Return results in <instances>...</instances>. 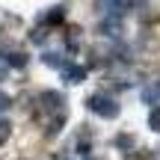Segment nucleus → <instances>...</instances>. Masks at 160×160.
I'll list each match as a JSON object with an SVG mask.
<instances>
[{
	"mask_svg": "<svg viewBox=\"0 0 160 160\" xmlns=\"http://www.w3.org/2000/svg\"><path fill=\"white\" fill-rule=\"evenodd\" d=\"M86 107L95 116H101V119H116V116H119V101H116L113 95H107V92H92V95L86 98Z\"/></svg>",
	"mask_w": 160,
	"mask_h": 160,
	"instance_id": "obj_1",
	"label": "nucleus"
},
{
	"mask_svg": "<svg viewBox=\"0 0 160 160\" xmlns=\"http://www.w3.org/2000/svg\"><path fill=\"white\" fill-rule=\"evenodd\" d=\"M59 71H62V80H65V83H83V80H86V68H83V65L65 62Z\"/></svg>",
	"mask_w": 160,
	"mask_h": 160,
	"instance_id": "obj_2",
	"label": "nucleus"
},
{
	"mask_svg": "<svg viewBox=\"0 0 160 160\" xmlns=\"http://www.w3.org/2000/svg\"><path fill=\"white\" fill-rule=\"evenodd\" d=\"M142 101H145V104H154V107L160 104V77L151 80L148 86H142Z\"/></svg>",
	"mask_w": 160,
	"mask_h": 160,
	"instance_id": "obj_3",
	"label": "nucleus"
},
{
	"mask_svg": "<svg viewBox=\"0 0 160 160\" xmlns=\"http://www.w3.org/2000/svg\"><path fill=\"white\" fill-rule=\"evenodd\" d=\"M62 18H65V9L62 6H53L51 12H45V15L39 18V24H48V27H51V24H59Z\"/></svg>",
	"mask_w": 160,
	"mask_h": 160,
	"instance_id": "obj_4",
	"label": "nucleus"
},
{
	"mask_svg": "<svg viewBox=\"0 0 160 160\" xmlns=\"http://www.w3.org/2000/svg\"><path fill=\"white\" fill-rule=\"evenodd\" d=\"M6 62H9V68H24L27 65V53L24 51H12V53H3Z\"/></svg>",
	"mask_w": 160,
	"mask_h": 160,
	"instance_id": "obj_5",
	"label": "nucleus"
},
{
	"mask_svg": "<svg viewBox=\"0 0 160 160\" xmlns=\"http://www.w3.org/2000/svg\"><path fill=\"white\" fill-rule=\"evenodd\" d=\"M42 59H45V65H51V68H62V65H65L62 53H57V51H48Z\"/></svg>",
	"mask_w": 160,
	"mask_h": 160,
	"instance_id": "obj_6",
	"label": "nucleus"
},
{
	"mask_svg": "<svg viewBox=\"0 0 160 160\" xmlns=\"http://www.w3.org/2000/svg\"><path fill=\"white\" fill-rule=\"evenodd\" d=\"M116 3H119V12H131V9L145 6V0H116Z\"/></svg>",
	"mask_w": 160,
	"mask_h": 160,
	"instance_id": "obj_7",
	"label": "nucleus"
},
{
	"mask_svg": "<svg viewBox=\"0 0 160 160\" xmlns=\"http://www.w3.org/2000/svg\"><path fill=\"white\" fill-rule=\"evenodd\" d=\"M148 128L154 133H160V107H151V113H148Z\"/></svg>",
	"mask_w": 160,
	"mask_h": 160,
	"instance_id": "obj_8",
	"label": "nucleus"
},
{
	"mask_svg": "<svg viewBox=\"0 0 160 160\" xmlns=\"http://www.w3.org/2000/svg\"><path fill=\"white\" fill-rule=\"evenodd\" d=\"M9 137H12V122L0 119V145H3V142H6Z\"/></svg>",
	"mask_w": 160,
	"mask_h": 160,
	"instance_id": "obj_9",
	"label": "nucleus"
},
{
	"mask_svg": "<svg viewBox=\"0 0 160 160\" xmlns=\"http://www.w3.org/2000/svg\"><path fill=\"white\" fill-rule=\"evenodd\" d=\"M6 74H9V62H6V57L0 53V83L6 80Z\"/></svg>",
	"mask_w": 160,
	"mask_h": 160,
	"instance_id": "obj_10",
	"label": "nucleus"
},
{
	"mask_svg": "<svg viewBox=\"0 0 160 160\" xmlns=\"http://www.w3.org/2000/svg\"><path fill=\"white\" fill-rule=\"evenodd\" d=\"M9 107H12V98L6 95V92H0V113H6Z\"/></svg>",
	"mask_w": 160,
	"mask_h": 160,
	"instance_id": "obj_11",
	"label": "nucleus"
}]
</instances>
